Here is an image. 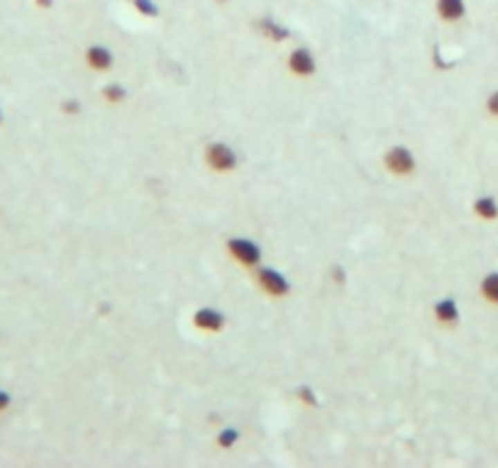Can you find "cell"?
Returning <instances> with one entry per match:
<instances>
[{
    "mask_svg": "<svg viewBox=\"0 0 498 468\" xmlns=\"http://www.w3.org/2000/svg\"><path fill=\"white\" fill-rule=\"evenodd\" d=\"M257 281H259V288L264 290L266 295H271V298H284L290 290L284 273L274 271V268H259V271H257Z\"/></svg>",
    "mask_w": 498,
    "mask_h": 468,
    "instance_id": "obj_3",
    "label": "cell"
},
{
    "mask_svg": "<svg viewBox=\"0 0 498 468\" xmlns=\"http://www.w3.org/2000/svg\"><path fill=\"white\" fill-rule=\"evenodd\" d=\"M218 3H225V0H218Z\"/></svg>",
    "mask_w": 498,
    "mask_h": 468,
    "instance_id": "obj_21",
    "label": "cell"
},
{
    "mask_svg": "<svg viewBox=\"0 0 498 468\" xmlns=\"http://www.w3.org/2000/svg\"><path fill=\"white\" fill-rule=\"evenodd\" d=\"M103 98L108 100V103H120V100L127 98V91H124L120 83H108V86L103 88Z\"/></svg>",
    "mask_w": 498,
    "mask_h": 468,
    "instance_id": "obj_13",
    "label": "cell"
},
{
    "mask_svg": "<svg viewBox=\"0 0 498 468\" xmlns=\"http://www.w3.org/2000/svg\"><path fill=\"white\" fill-rule=\"evenodd\" d=\"M86 64H89L93 71H108L113 66V52L103 44H93L86 49Z\"/></svg>",
    "mask_w": 498,
    "mask_h": 468,
    "instance_id": "obj_7",
    "label": "cell"
},
{
    "mask_svg": "<svg viewBox=\"0 0 498 468\" xmlns=\"http://www.w3.org/2000/svg\"><path fill=\"white\" fill-rule=\"evenodd\" d=\"M193 324L201 332H220L225 327V315L213 308H201L193 315Z\"/></svg>",
    "mask_w": 498,
    "mask_h": 468,
    "instance_id": "obj_6",
    "label": "cell"
},
{
    "mask_svg": "<svg viewBox=\"0 0 498 468\" xmlns=\"http://www.w3.org/2000/svg\"><path fill=\"white\" fill-rule=\"evenodd\" d=\"M132 6H135L137 10H140L142 15H147V17L159 15V8L154 6V0H132Z\"/></svg>",
    "mask_w": 498,
    "mask_h": 468,
    "instance_id": "obj_14",
    "label": "cell"
},
{
    "mask_svg": "<svg viewBox=\"0 0 498 468\" xmlns=\"http://www.w3.org/2000/svg\"><path fill=\"white\" fill-rule=\"evenodd\" d=\"M228 252L232 254L239 263H244V266H257L259 259H261V249L257 247L255 242H249V239H239V237L230 239Z\"/></svg>",
    "mask_w": 498,
    "mask_h": 468,
    "instance_id": "obj_4",
    "label": "cell"
},
{
    "mask_svg": "<svg viewBox=\"0 0 498 468\" xmlns=\"http://www.w3.org/2000/svg\"><path fill=\"white\" fill-rule=\"evenodd\" d=\"M435 317L440 324H447V327H454L459 322V308L452 298H445L435 305Z\"/></svg>",
    "mask_w": 498,
    "mask_h": 468,
    "instance_id": "obj_9",
    "label": "cell"
},
{
    "mask_svg": "<svg viewBox=\"0 0 498 468\" xmlns=\"http://www.w3.org/2000/svg\"><path fill=\"white\" fill-rule=\"evenodd\" d=\"M479 290H481V298L486 300V303H491L498 308V273L496 271L488 273V276H483Z\"/></svg>",
    "mask_w": 498,
    "mask_h": 468,
    "instance_id": "obj_11",
    "label": "cell"
},
{
    "mask_svg": "<svg viewBox=\"0 0 498 468\" xmlns=\"http://www.w3.org/2000/svg\"><path fill=\"white\" fill-rule=\"evenodd\" d=\"M288 68L293 76H301V78H308L315 73V57H313L311 49H306V46H298V49H293L288 57Z\"/></svg>",
    "mask_w": 498,
    "mask_h": 468,
    "instance_id": "obj_5",
    "label": "cell"
},
{
    "mask_svg": "<svg viewBox=\"0 0 498 468\" xmlns=\"http://www.w3.org/2000/svg\"><path fill=\"white\" fill-rule=\"evenodd\" d=\"M472 210H474V215L479 217V220H498V203H496V198H491V196H481V198H477L474 200V205H472Z\"/></svg>",
    "mask_w": 498,
    "mask_h": 468,
    "instance_id": "obj_10",
    "label": "cell"
},
{
    "mask_svg": "<svg viewBox=\"0 0 498 468\" xmlns=\"http://www.w3.org/2000/svg\"><path fill=\"white\" fill-rule=\"evenodd\" d=\"M10 402H12V397H10V393H6V391H0V412H6L8 407H10Z\"/></svg>",
    "mask_w": 498,
    "mask_h": 468,
    "instance_id": "obj_18",
    "label": "cell"
},
{
    "mask_svg": "<svg viewBox=\"0 0 498 468\" xmlns=\"http://www.w3.org/2000/svg\"><path fill=\"white\" fill-rule=\"evenodd\" d=\"M237 442V429H232V427H225L223 432L218 434V444L223 449H228V447H232V444Z\"/></svg>",
    "mask_w": 498,
    "mask_h": 468,
    "instance_id": "obj_15",
    "label": "cell"
},
{
    "mask_svg": "<svg viewBox=\"0 0 498 468\" xmlns=\"http://www.w3.org/2000/svg\"><path fill=\"white\" fill-rule=\"evenodd\" d=\"M62 110H64L66 115H76L78 110H81V105H78L76 100H66V103L62 105Z\"/></svg>",
    "mask_w": 498,
    "mask_h": 468,
    "instance_id": "obj_17",
    "label": "cell"
},
{
    "mask_svg": "<svg viewBox=\"0 0 498 468\" xmlns=\"http://www.w3.org/2000/svg\"><path fill=\"white\" fill-rule=\"evenodd\" d=\"M35 6H37V8H44V10H47V8L54 6V0H35Z\"/></svg>",
    "mask_w": 498,
    "mask_h": 468,
    "instance_id": "obj_19",
    "label": "cell"
},
{
    "mask_svg": "<svg viewBox=\"0 0 498 468\" xmlns=\"http://www.w3.org/2000/svg\"><path fill=\"white\" fill-rule=\"evenodd\" d=\"M437 15L445 22H459L467 15V3L464 0H437Z\"/></svg>",
    "mask_w": 498,
    "mask_h": 468,
    "instance_id": "obj_8",
    "label": "cell"
},
{
    "mask_svg": "<svg viewBox=\"0 0 498 468\" xmlns=\"http://www.w3.org/2000/svg\"><path fill=\"white\" fill-rule=\"evenodd\" d=\"M384 164L394 176H410L415 171V156L405 147H394V149L386 151Z\"/></svg>",
    "mask_w": 498,
    "mask_h": 468,
    "instance_id": "obj_2",
    "label": "cell"
},
{
    "mask_svg": "<svg viewBox=\"0 0 498 468\" xmlns=\"http://www.w3.org/2000/svg\"><path fill=\"white\" fill-rule=\"evenodd\" d=\"M205 164L208 169L218 171V174H230V171L237 169V154L223 142H215V144H208Z\"/></svg>",
    "mask_w": 498,
    "mask_h": 468,
    "instance_id": "obj_1",
    "label": "cell"
},
{
    "mask_svg": "<svg viewBox=\"0 0 498 468\" xmlns=\"http://www.w3.org/2000/svg\"><path fill=\"white\" fill-rule=\"evenodd\" d=\"M486 113L491 115V118H498V91H493L486 98Z\"/></svg>",
    "mask_w": 498,
    "mask_h": 468,
    "instance_id": "obj_16",
    "label": "cell"
},
{
    "mask_svg": "<svg viewBox=\"0 0 498 468\" xmlns=\"http://www.w3.org/2000/svg\"><path fill=\"white\" fill-rule=\"evenodd\" d=\"M0 124H3V108H0Z\"/></svg>",
    "mask_w": 498,
    "mask_h": 468,
    "instance_id": "obj_20",
    "label": "cell"
},
{
    "mask_svg": "<svg viewBox=\"0 0 498 468\" xmlns=\"http://www.w3.org/2000/svg\"><path fill=\"white\" fill-rule=\"evenodd\" d=\"M259 30L264 32L269 39H274V41H284L286 37H288V30H286L284 25H279L276 20H269V17L259 20Z\"/></svg>",
    "mask_w": 498,
    "mask_h": 468,
    "instance_id": "obj_12",
    "label": "cell"
}]
</instances>
